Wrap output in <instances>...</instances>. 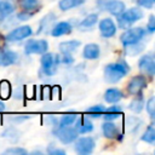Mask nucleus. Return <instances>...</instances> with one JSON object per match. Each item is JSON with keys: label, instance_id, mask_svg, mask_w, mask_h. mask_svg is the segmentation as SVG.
<instances>
[{"label": "nucleus", "instance_id": "nucleus-1", "mask_svg": "<svg viewBox=\"0 0 155 155\" xmlns=\"http://www.w3.org/2000/svg\"><path fill=\"white\" fill-rule=\"evenodd\" d=\"M130 68L125 61H119L116 63H110L104 68V79L107 82L115 84L120 81L125 75H127Z\"/></svg>", "mask_w": 155, "mask_h": 155}, {"label": "nucleus", "instance_id": "nucleus-2", "mask_svg": "<svg viewBox=\"0 0 155 155\" xmlns=\"http://www.w3.org/2000/svg\"><path fill=\"white\" fill-rule=\"evenodd\" d=\"M142 17H143L142 10H139L138 7H132L127 11H124L122 13L117 16V23L120 28H127L134 22L139 21Z\"/></svg>", "mask_w": 155, "mask_h": 155}, {"label": "nucleus", "instance_id": "nucleus-3", "mask_svg": "<svg viewBox=\"0 0 155 155\" xmlns=\"http://www.w3.org/2000/svg\"><path fill=\"white\" fill-rule=\"evenodd\" d=\"M144 35H145V29H143L142 27H137V28H131V29L124 31L120 36V40H121L122 45L126 46L130 44L138 42Z\"/></svg>", "mask_w": 155, "mask_h": 155}, {"label": "nucleus", "instance_id": "nucleus-4", "mask_svg": "<svg viewBox=\"0 0 155 155\" xmlns=\"http://www.w3.org/2000/svg\"><path fill=\"white\" fill-rule=\"evenodd\" d=\"M61 62L58 56H54L52 53H42L41 57V67L42 71L46 75H53L57 71V64Z\"/></svg>", "mask_w": 155, "mask_h": 155}, {"label": "nucleus", "instance_id": "nucleus-5", "mask_svg": "<svg viewBox=\"0 0 155 155\" xmlns=\"http://www.w3.org/2000/svg\"><path fill=\"white\" fill-rule=\"evenodd\" d=\"M56 137L64 144H69L74 142L78 138V132L75 128H71L69 126H59L57 130H54Z\"/></svg>", "mask_w": 155, "mask_h": 155}, {"label": "nucleus", "instance_id": "nucleus-6", "mask_svg": "<svg viewBox=\"0 0 155 155\" xmlns=\"http://www.w3.org/2000/svg\"><path fill=\"white\" fill-rule=\"evenodd\" d=\"M48 48V44L46 40H29L24 46V52L27 54L33 53H45Z\"/></svg>", "mask_w": 155, "mask_h": 155}, {"label": "nucleus", "instance_id": "nucleus-7", "mask_svg": "<svg viewBox=\"0 0 155 155\" xmlns=\"http://www.w3.org/2000/svg\"><path fill=\"white\" fill-rule=\"evenodd\" d=\"M94 145L96 143L92 137H82L75 142V151H78L81 155L91 154L94 149Z\"/></svg>", "mask_w": 155, "mask_h": 155}, {"label": "nucleus", "instance_id": "nucleus-8", "mask_svg": "<svg viewBox=\"0 0 155 155\" xmlns=\"http://www.w3.org/2000/svg\"><path fill=\"white\" fill-rule=\"evenodd\" d=\"M33 34V30L29 25H22V27H18L16 29H13L12 31H10L6 36V40L7 41H11V42H15V41H21L28 36H30Z\"/></svg>", "mask_w": 155, "mask_h": 155}, {"label": "nucleus", "instance_id": "nucleus-9", "mask_svg": "<svg viewBox=\"0 0 155 155\" xmlns=\"http://www.w3.org/2000/svg\"><path fill=\"white\" fill-rule=\"evenodd\" d=\"M145 86H147V79H145V76L137 75V76H133L130 80V82L127 85V91L131 94H138Z\"/></svg>", "mask_w": 155, "mask_h": 155}, {"label": "nucleus", "instance_id": "nucleus-10", "mask_svg": "<svg viewBox=\"0 0 155 155\" xmlns=\"http://www.w3.org/2000/svg\"><path fill=\"white\" fill-rule=\"evenodd\" d=\"M138 67L143 73H145L149 76H153L155 73V62H154L153 56L151 54L143 56L138 62Z\"/></svg>", "mask_w": 155, "mask_h": 155}, {"label": "nucleus", "instance_id": "nucleus-11", "mask_svg": "<svg viewBox=\"0 0 155 155\" xmlns=\"http://www.w3.org/2000/svg\"><path fill=\"white\" fill-rule=\"evenodd\" d=\"M99 31L103 38H111L116 33V25L110 18H104L99 22Z\"/></svg>", "mask_w": 155, "mask_h": 155}, {"label": "nucleus", "instance_id": "nucleus-12", "mask_svg": "<svg viewBox=\"0 0 155 155\" xmlns=\"http://www.w3.org/2000/svg\"><path fill=\"white\" fill-rule=\"evenodd\" d=\"M18 61V54L11 50H0V65L8 67Z\"/></svg>", "mask_w": 155, "mask_h": 155}, {"label": "nucleus", "instance_id": "nucleus-13", "mask_svg": "<svg viewBox=\"0 0 155 155\" xmlns=\"http://www.w3.org/2000/svg\"><path fill=\"white\" fill-rule=\"evenodd\" d=\"M71 29H73V27L69 22H59L52 28L51 34H52V36L57 38V36H62V35L71 33Z\"/></svg>", "mask_w": 155, "mask_h": 155}, {"label": "nucleus", "instance_id": "nucleus-14", "mask_svg": "<svg viewBox=\"0 0 155 155\" xmlns=\"http://www.w3.org/2000/svg\"><path fill=\"white\" fill-rule=\"evenodd\" d=\"M75 130L78 133H88L93 130V125L92 122L85 117V116H80L76 121V125H75Z\"/></svg>", "mask_w": 155, "mask_h": 155}, {"label": "nucleus", "instance_id": "nucleus-15", "mask_svg": "<svg viewBox=\"0 0 155 155\" xmlns=\"http://www.w3.org/2000/svg\"><path fill=\"white\" fill-rule=\"evenodd\" d=\"M81 45L80 41L78 40H69V41H63L59 44V51L63 54H71L78 50V47Z\"/></svg>", "mask_w": 155, "mask_h": 155}, {"label": "nucleus", "instance_id": "nucleus-16", "mask_svg": "<svg viewBox=\"0 0 155 155\" xmlns=\"http://www.w3.org/2000/svg\"><path fill=\"white\" fill-rule=\"evenodd\" d=\"M99 46L96 44H87L82 51V56L86 59H96L99 56Z\"/></svg>", "mask_w": 155, "mask_h": 155}, {"label": "nucleus", "instance_id": "nucleus-17", "mask_svg": "<svg viewBox=\"0 0 155 155\" xmlns=\"http://www.w3.org/2000/svg\"><path fill=\"white\" fill-rule=\"evenodd\" d=\"M105 8L114 16H119L125 11V4L120 0H111L105 5Z\"/></svg>", "mask_w": 155, "mask_h": 155}, {"label": "nucleus", "instance_id": "nucleus-18", "mask_svg": "<svg viewBox=\"0 0 155 155\" xmlns=\"http://www.w3.org/2000/svg\"><path fill=\"white\" fill-rule=\"evenodd\" d=\"M102 131H103V134L109 138V139H113V138H116L119 136V131H117V127L110 122V121H105L103 125H102Z\"/></svg>", "mask_w": 155, "mask_h": 155}, {"label": "nucleus", "instance_id": "nucleus-19", "mask_svg": "<svg viewBox=\"0 0 155 155\" xmlns=\"http://www.w3.org/2000/svg\"><path fill=\"white\" fill-rule=\"evenodd\" d=\"M122 98V92L119 88H108L104 92V99L107 103H116Z\"/></svg>", "mask_w": 155, "mask_h": 155}, {"label": "nucleus", "instance_id": "nucleus-20", "mask_svg": "<svg viewBox=\"0 0 155 155\" xmlns=\"http://www.w3.org/2000/svg\"><path fill=\"white\" fill-rule=\"evenodd\" d=\"M15 10V6L11 0H2L0 1V21H2L5 17L10 16Z\"/></svg>", "mask_w": 155, "mask_h": 155}, {"label": "nucleus", "instance_id": "nucleus-21", "mask_svg": "<svg viewBox=\"0 0 155 155\" xmlns=\"http://www.w3.org/2000/svg\"><path fill=\"white\" fill-rule=\"evenodd\" d=\"M97 21H98V15L91 13V15H88L87 17H85V18L80 22L79 29H80V30H86V29H88V28H92V27L97 23Z\"/></svg>", "mask_w": 155, "mask_h": 155}, {"label": "nucleus", "instance_id": "nucleus-22", "mask_svg": "<svg viewBox=\"0 0 155 155\" xmlns=\"http://www.w3.org/2000/svg\"><path fill=\"white\" fill-rule=\"evenodd\" d=\"M103 114H104L105 121H111L122 114V108L120 105H114V107H110L109 109L104 110Z\"/></svg>", "mask_w": 155, "mask_h": 155}, {"label": "nucleus", "instance_id": "nucleus-23", "mask_svg": "<svg viewBox=\"0 0 155 155\" xmlns=\"http://www.w3.org/2000/svg\"><path fill=\"white\" fill-rule=\"evenodd\" d=\"M85 0H61L58 6L62 11H68L70 8H74V7H78L80 5L84 4Z\"/></svg>", "mask_w": 155, "mask_h": 155}, {"label": "nucleus", "instance_id": "nucleus-24", "mask_svg": "<svg viewBox=\"0 0 155 155\" xmlns=\"http://www.w3.org/2000/svg\"><path fill=\"white\" fill-rule=\"evenodd\" d=\"M39 0H19V6L23 8V11L33 12L39 7Z\"/></svg>", "mask_w": 155, "mask_h": 155}, {"label": "nucleus", "instance_id": "nucleus-25", "mask_svg": "<svg viewBox=\"0 0 155 155\" xmlns=\"http://www.w3.org/2000/svg\"><path fill=\"white\" fill-rule=\"evenodd\" d=\"M143 47H144V45L139 44V41L134 42V44H130V45L125 46V53L128 54V56H136L143 50Z\"/></svg>", "mask_w": 155, "mask_h": 155}, {"label": "nucleus", "instance_id": "nucleus-26", "mask_svg": "<svg viewBox=\"0 0 155 155\" xmlns=\"http://www.w3.org/2000/svg\"><path fill=\"white\" fill-rule=\"evenodd\" d=\"M142 140H144L149 144H154V142H155V128H154L153 125L148 126V128L145 130V132L142 137Z\"/></svg>", "mask_w": 155, "mask_h": 155}, {"label": "nucleus", "instance_id": "nucleus-27", "mask_svg": "<svg viewBox=\"0 0 155 155\" xmlns=\"http://www.w3.org/2000/svg\"><path fill=\"white\" fill-rule=\"evenodd\" d=\"M11 94V85L8 81L2 80L0 82V97L2 99H7Z\"/></svg>", "mask_w": 155, "mask_h": 155}, {"label": "nucleus", "instance_id": "nucleus-28", "mask_svg": "<svg viewBox=\"0 0 155 155\" xmlns=\"http://www.w3.org/2000/svg\"><path fill=\"white\" fill-rule=\"evenodd\" d=\"M143 107H144V102H143L142 98H134V99L130 103V105H128L130 110H132L133 113H137V114L143 110Z\"/></svg>", "mask_w": 155, "mask_h": 155}, {"label": "nucleus", "instance_id": "nucleus-29", "mask_svg": "<svg viewBox=\"0 0 155 155\" xmlns=\"http://www.w3.org/2000/svg\"><path fill=\"white\" fill-rule=\"evenodd\" d=\"M104 107L102 105V104H98V105H93V107H91V108H88L87 109V114L91 116V117H99L103 113H104Z\"/></svg>", "mask_w": 155, "mask_h": 155}, {"label": "nucleus", "instance_id": "nucleus-30", "mask_svg": "<svg viewBox=\"0 0 155 155\" xmlns=\"http://www.w3.org/2000/svg\"><path fill=\"white\" fill-rule=\"evenodd\" d=\"M78 115L75 113H69L62 116L61 121H59V126H70L75 120H76Z\"/></svg>", "mask_w": 155, "mask_h": 155}, {"label": "nucleus", "instance_id": "nucleus-31", "mask_svg": "<svg viewBox=\"0 0 155 155\" xmlns=\"http://www.w3.org/2000/svg\"><path fill=\"white\" fill-rule=\"evenodd\" d=\"M5 155H27V150L19 147H12L4 151Z\"/></svg>", "mask_w": 155, "mask_h": 155}, {"label": "nucleus", "instance_id": "nucleus-32", "mask_svg": "<svg viewBox=\"0 0 155 155\" xmlns=\"http://www.w3.org/2000/svg\"><path fill=\"white\" fill-rule=\"evenodd\" d=\"M53 19H54V15H53V13H48V15H46V16L41 19V22H40V30H38V34H39L42 29L47 28L48 24H50L51 22H53Z\"/></svg>", "mask_w": 155, "mask_h": 155}, {"label": "nucleus", "instance_id": "nucleus-33", "mask_svg": "<svg viewBox=\"0 0 155 155\" xmlns=\"http://www.w3.org/2000/svg\"><path fill=\"white\" fill-rule=\"evenodd\" d=\"M145 107H147V111L149 113V115H150L151 119H153L154 115H155V98H154V97H150V98L148 99Z\"/></svg>", "mask_w": 155, "mask_h": 155}, {"label": "nucleus", "instance_id": "nucleus-34", "mask_svg": "<svg viewBox=\"0 0 155 155\" xmlns=\"http://www.w3.org/2000/svg\"><path fill=\"white\" fill-rule=\"evenodd\" d=\"M47 153H48V154H51V155H64V154H65V151H64V150L54 148V145H53V144H50V147L47 148Z\"/></svg>", "mask_w": 155, "mask_h": 155}, {"label": "nucleus", "instance_id": "nucleus-35", "mask_svg": "<svg viewBox=\"0 0 155 155\" xmlns=\"http://www.w3.org/2000/svg\"><path fill=\"white\" fill-rule=\"evenodd\" d=\"M147 29H148L149 33H153L155 30V16L154 15H150L148 24H147Z\"/></svg>", "mask_w": 155, "mask_h": 155}, {"label": "nucleus", "instance_id": "nucleus-36", "mask_svg": "<svg viewBox=\"0 0 155 155\" xmlns=\"http://www.w3.org/2000/svg\"><path fill=\"white\" fill-rule=\"evenodd\" d=\"M137 4L145 8H151L154 5V0H137Z\"/></svg>", "mask_w": 155, "mask_h": 155}, {"label": "nucleus", "instance_id": "nucleus-37", "mask_svg": "<svg viewBox=\"0 0 155 155\" xmlns=\"http://www.w3.org/2000/svg\"><path fill=\"white\" fill-rule=\"evenodd\" d=\"M74 59H73V57L70 56V54H64V57H63V59H62V62H64V63H71Z\"/></svg>", "mask_w": 155, "mask_h": 155}, {"label": "nucleus", "instance_id": "nucleus-38", "mask_svg": "<svg viewBox=\"0 0 155 155\" xmlns=\"http://www.w3.org/2000/svg\"><path fill=\"white\" fill-rule=\"evenodd\" d=\"M5 109H6V107H5V104H4V102H1V101H0V113H2V111H5Z\"/></svg>", "mask_w": 155, "mask_h": 155}, {"label": "nucleus", "instance_id": "nucleus-39", "mask_svg": "<svg viewBox=\"0 0 155 155\" xmlns=\"http://www.w3.org/2000/svg\"><path fill=\"white\" fill-rule=\"evenodd\" d=\"M4 42H5V39H4V36H2L1 34H0V47H2Z\"/></svg>", "mask_w": 155, "mask_h": 155}]
</instances>
